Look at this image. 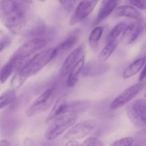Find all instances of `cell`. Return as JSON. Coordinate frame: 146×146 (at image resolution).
<instances>
[{
	"instance_id": "5",
	"label": "cell",
	"mask_w": 146,
	"mask_h": 146,
	"mask_svg": "<svg viewBox=\"0 0 146 146\" xmlns=\"http://www.w3.org/2000/svg\"><path fill=\"white\" fill-rule=\"evenodd\" d=\"M145 100L138 99L127 107V115L133 125L138 128H144L145 121Z\"/></svg>"
},
{
	"instance_id": "1",
	"label": "cell",
	"mask_w": 146,
	"mask_h": 146,
	"mask_svg": "<svg viewBox=\"0 0 146 146\" xmlns=\"http://www.w3.org/2000/svg\"><path fill=\"white\" fill-rule=\"evenodd\" d=\"M3 24L15 34L33 36L43 33L45 24L41 19L27 12V7L15 0H3Z\"/></svg>"
},
{
	"instance_id": "32",
	"label": "cell",
	"mask_w": 146,
	"mask_h": 146,
	"mask_svg": "<svg viewBox=\"0 0 146 146\" xmlns=\"http://www.w3.org/2000/svg\"><path fill=\"white\" fill-rule=\"evenodd\" d=\"M40 1H41V2H44V1H45L46 0H39Z\"/></svg>"
},
{
	"instance_id": "3",
	"label": "cell",
	"mask_w": 146,
	"mask_h": 146,
	"mask_svg": "<svg viewBox=\"0 0 146 146\" xmlns=\"http://www.w3.org/2000/svg\"><path fill=\"white\" fill-rule=\"evenodd\" d=\"M77 116L76 113L66 108V111L63 115L50 123L51 125L45 132V138L48 141L56 139L75 123Z\"/></svg>"
},
{
	"instance_id": "6",
	"label": "cell",
	"mask_w": 146,
	"mask_h": 146,
	"mask_svg": "<svg viewBox=\"0 0 146 146\" xmlns=\"http://www.w3.org/2000/svg\"><path fill=\"white\" fill-rule=\"evenodd\" d=\"M96 122L94 120L89 119L82 121L76 125H73L66 131L64 135V139L69 141V140H79L85 138L89 135L94 130Z\"/></svg>"
},
{
	"instance_id": "15",
	"label": "cell",
	"mask_w": 146,
	"mask_h": 146,
	"mask_svg": "<svg viewBox=\"0 0 146 146\" xmlns=\"http://www.w3.org/2000/svg\"><path fill=\"white\" fill-rule=\"evenodd\" d=\"M115 17H127V18L132 19L136 21H143V17L139 11L131 5H123L116 7L115 9Z\"/></svg>"
},
{
	"instance_id": "27",
	"label": "cell",
	"mask_w": 146,
	"mask_h": 146,
	"mask_svg": "<svg viewBox=\"0 0 146 146\" xmlns=\"http://www.w3.org/2000/svg\"><path fill=\"white\" fill-rule=\"evenodd\" d=\"M145 68H143V70L141 71V75H140L139 76V81H143V80L145 79Z\"/></svg>"
},
{
	"instance_id": "11",
	"label": "cell",
	"mask_w": 146,
	"mask_h": 146,
	"mask_svg": "<svg viewBox=\"0 0 146 146\" xmlns=\"http://www.w3.org/2000/svg\"><path fill=\"white\" fill-rule=\"evenodd\" d=\"M109 66L99 61H91L84 64L81 71L84 77H93L101 75L109 70Z\"/></svg>"
},
{
	"instance_id": "33",
	"label": "cell",
	"mask_w": 146,
	"mask_h": 146,
	"mask_svg": "<svg viewBox=\"0 0 146 146\" xmlns=\"http://www.w3.org/2000/svg\"><path fill=\"white\" fill-rule=\"evenodd\" d=\"M2 1H3V0H2Z\"/></svg>"
},
{
	"instance_id": "10",
	"label": "cell",
	"mask_w": 146,
	"mask_h": 146,
	"mask_svg": "<svg viewBox=\"0 0 146 146\" xmlns=\"http://www.w3.org/2000/svg\"><path fill=\"white\" fill-rule=\"evenodd\" d=\"M144 27L145 25L143 21H136L126 26L120 38L121 44L124 46H128L133 43L143 32Z\"/></svg>"
},
{
	"instance_id": "26",
	"label": "cell",
	"mask_w": 146,
	"mask_h": 146,
	"mask_svg": "<svg viewBox=\"0 0 146 146\" xmlns=\"http://www.w3.org/2000/svg\"><path fill=\"white\" fill-rule=\"evenodd\" d=\"M81 145H104V143L101 141L96 138L90 137V138L86 139L84 142L81 143Z\"/></svg>"
},
{
	"instance_id": "18",
	"label": "cell",
	"mask_w": 146,
	"mask_h": 146,
	"mask_svg": "<svg viewBox=\"0 0 146 146\" xmlns=\"http://www.w3.org/2000/svg\"><path fill=\"white\" fill-rule=\"evenodd\" d=\"M77 41H78V36H77L73 35L68 37L67 39H66L61 44H60L58 46L54 48V56H55V57L67 52L68 50L72 48L76 44Z\"/></svg>"
},
{
	"instance_id": "12",
	"label": "cell",
	"mask_w": 146,
	"mask_h": 146,
	"mask_svg": "<svg viewBox=\"0 0 146 146\" xmlns=\"http://www.w3.org/2000/svg\"><path fill=\"white\" fill-rule=\"evenodd\" d=\"M120 1L121 0H103L96 18L94 22V25H98L107 18L115 10Z\"/></svg>"
},
{
	"instance_id": "19",
	"label": "cell",
	"mask_w": 146,
	"mask_h": 146,
	"mask_svg": "<svg viewBox=\"0 0 146 146\" xmlns=\"http://www.w3.org/2000/svg\"><path fill=\"white\" fill-rule=\"evenodd\" d=\"M118 41H107L104 48L101 50L98 57V61L105 62L112 55L118 46Z\"/></svg>"
},
{
	"instance_id": "9",
	"label": "cell",
	"mask_w": 146,
	"mask_h": 146,
	"mask_svg": "<svg viewBox=\"0 0 146 146\" xmlns=\"http://www.w3.org/2000/svg\"><path fill=\"white\" fill-rule=\"evenodd\" d=\"M100 0H81L70 19V25L74 26L85 19L91 14Z\"/></svg>"
},
{
	"instance_id": "2",
	"label": "cell",
	"mask_w": 146,
	"mask_h": 146,
	"mask_svg": "<svg viewBox=\"0 0 146 146\" xmlns=\"http://www.w3.org/2000/svg\"><path fill=\"white\" fill-rule=\"evenodd\" d=\"M54 58V48L44 50L34 55L29 61L16 70L11 81L12 89L15 91L19 88L29 77L41 71Z\"/></svg>"
},
{
	"instance_id": "23",
	"label": "cell",
	"mask_w": 146,
	"mask_h": 146,
	"mask_svg": "<svg viewBox=\"0 0 146 146\" xmlns=\"http://www.w3.org/2000/svg\"><path fill=\"white\" fill-rule=\"evenodd\" d=\"M80 1L81 0H58L63 8L68 11H72Z\"/></svg>"
},
{
	"instance_id": "16",
	"label": "cell",
	"mask_w": 146,
	"mask_h": 146,
	"mask_svg": "<svg viewBox=\"0 0 146 146\" xmlns=\"http://www.w3.org/2000/svg\"><path fill=\"white\" fill-rule=\"evenodd\" d=\"M85 64V56L83 55L78 59L76 64L72 67L71 71L68 74V80H67V86L68 87H74L78 81V76L81 73L82 68Z\"/></svg>"
},
{
	"instance_id": "13",
	"label": "cell",
	"mask_w": 146,
	"mask_h": 146,
	"mask_svg": "<svg viewBox=\"0 0 146 146\" xmlns=\"http://www.w3.org/2000/svg\"><path fill=\"white\" fill-rule=\"evenodd\" d=\"M67 105H68V104H67L66 96L64 94L61 96H60L56 101L55 105L54 106V107L46 118V123L49 124L56 118H58L61 115H63L66 111Z\"/></svg>"
},
{
	"instance_id": "25",
	"label": "cell",
	"mask_w": 146,
	"mask_h": 146,
	"mask_svg": "<svg viewBox=\"0 0 146 146\" xmlns=\"http://www.w3.org/2000/svg\"><path fill=\"white\" fill-rule=\"evenodd\" d=\"M134 143V139L131 137H126V138H121L119 140H117L115 142L113 143L111 145L114 146H123V145H126L130 146L132 145Z\"/></svg>"
},
{
	"instance_id": "4",
	"label": "cell",
	"mask_w": 146,
	"mask_h": 146,
	"mask_svg": "<svg viewBox=\"0 0 146 146\" xmlns=\"http://www.w3.org/2000/svg\"><path fill=\"white\" fill-rule=\"evenodd\" d=\"M56 96V90L54 88H50L41 94L26 111L28 117H33L41 113L47 111L54 103Z\"/></svg>"
},
{
	"instance_id": "22",
	"label": "cell",
	"mask_w": 146,
	"mask_h": 146,
	"mask_svg": "<svg viewBox=\"0 0 146 146\" xmlns=\"http://www.w3.org/2000/svg\"><path fill=\"white\" fill-rule=\"evenodd\" d=\"M104 33V27H96L92 30L88 37V41L91 44V47L96 48L98 44L100 39H101L102 34Z\"/></svg>"
},
{
	"instance_id": "20",
	"label": "cell",
	"mask_w": 146,
	"mask_h": 146,
	"mask_svg": "<svg viewBox=\"0 0 146 146\" xmlns=\"http://www.w3.org/2000/svg\"><path fill=\"white\" fill-rule=\"evenodd\" d=\"M125 27H126V24L125 22H121L115 25L110 31L108 38H107V41H119L121 34Z\"/></svg>"
},
{
	"instance_id": "30",
	"label": "cell",
	"mask_w": 146,
	"mask_h": 146,
	"mask_svg": "<svg viewBox=\"0 0 146 146\" xmlns=\"http://www.w3.org/2000/svg\"><path fill=\"white\" fill-rule=\"evenodd\" d=\"M0 145H9V143L7 140H1L0 141Z\"/></svg>"
},
{
	"instance_id": "29",
	"label": "cell",
	"mask_w": 146,
	"mask_h": 146,
	"mask_svg": "<svg viewBox=\"0 0 146 146\" xmlns=\"http://www.w3.org/2000/svg\"><path fill=\"white\" fill-rule=\"evenodd\" d=\"M7 43L6 41H0V52L6 47Z\"/></svg>"
},
{
	"instance_id": "8",
	"label": "cell",
	"mask_w": 146,
	"mask_h": 146,
	"mask_svg": "<svg viewBox=\"0 0 146 146\" xmlns=\"http://www.w3.org/2000/svg\"><path fill=\"white\" fill-rule=\"evenodd\" d=\"M47 44V41L44 38H36L29 40L23 45H21L17 51L14 52L11 58L27 59L31 54L38 51Z\"/></svg>"
},
{
	"instance_id": "14",
	"label": "cell",
	"mask_w": 146,
	"mask_h": 146,
	"mask_svg": "<svg viewBox=\"0 0 146 146\" xmlns=\"http://www.w3.org/2000/svg\"><path fill=\"white\" fill-rule=\"evenodd\" d=\"M83 51H84V46L81 45L70 53L61 66V74L62 76H66L68 75L72 67L76 64L78 59L83 56L81 55Z\"/></svg>"
},
{
	"instance_id": "28",
	"label": "cell",
	"mask_w": 146,
	"mask_h": 146,
	"mask_svg": "<svg viewBox=\"0 0 146 146\" xmlns=\"http://www.w3.org/2000/svg\"><path fill=\"white\" fill-rule=\"evenodd\" d=\"M66 145H79V143H78L76 141H75V140H69V141H68V142H67L66 143Z\"/></svg>"
},
{
	"instance_id": "17",
	"label": "cell",
	"mask_w": 146,
	"mask_h": 146,
	"mask_svg": "<svg viewBox=\"0 0 146 146\" xmlns=\"http://www.w3.org/2000/svg\"><path fill=\"white\" fill-rule=\"evenodd\" d=\"M145 58L144 57L140 58L138 59L135 60L133 62L131 63L123 73V76L125 79L129 78L133 76L136 74H138L140 71L143 68L144 64H145Z\"/></svg>"
},
{
	"instance_id": "24",
	"label": "cell",
	"mask_w": 146,
	"mask_h": 146,
	"mask_svg": "<svg viewBox=\"0 0 146 146\" xmlns=\"http://www.w3.org/2000/svg\"><path fill=\"white\" fill-rule=\"evenodd\" d=\"M125 3L141 10L146 9V0H125Z\"/></svg>"
},
{
	"instance_id": "31",
	"label": "cell",
	"mask_w": 146,
	"mask_h": 146,
	"mask_svg": "<svg viewBox=\"0 0 146 146\" xmlns=\"http://www.w3.org/2000/svg\"><path fill=\"white\" fill-rule=\"evenodd\" d=\"M20 1H22V2L26 3V4H31L33 2V0H19Z\"/></svg>"
},
{
	"instance_id": "7",
	"label": "cell",
	"mask_w": 146,
	"mask_h": 146,
	"mask_svg": "<svg viewBox=\"0 0 146 146\" xmlns=\"http://www.w3.org/2000/svg\"><path fill=\"white\" fill-rule=\"evenodd\" d=\"M144 86H145V84H144L143 81H141V82L139 81L137 84H134V85L130 86L129 88L124 90L111 102V105H110L111 109H118V108H121L125 104L129 103L143 89Z\"/></svg>"
},
{
	"instance_id": "21",
	"label": "cell",
	"mask_w": 146,
	"mask_h": 146,
	"mask_svg": "<svg viewBox=\"0 0 146 146\" xmlns=\"http://www.w3.org/2000/svg\"><path fill=\"white\" fill-rule=\"evenodd\" d=\"M16 98L15 91L14 89H8L0 96V109H2L7 106L9 105Z\"/></svg>"
}]
</instances>
